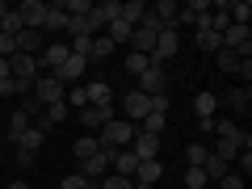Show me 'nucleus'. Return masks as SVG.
<instances>
[{
  "mask_svg": "<svg viewBox=\"0 0 252 189\" xmlns=\"http://www.w3.org/2000/svg\"><path fill=\"white\" fill-rule=\"evenodd\" d=\"M215 135H219V143H215V156H219V160H227V164H231V160H235L240 152H248V147H252V139L244 135L240 126L231 122V118L215 122Z\"/></svg>",
  "mask_w": 252,
  "mask_h": 189,
  "instance_id": "obj_1",
  "label": "nucleus"
},
{
  "mask_svg": "<svg viewBox=\"0 0 252 189\" xmlns=\"http://www.w3.org/2000/svg\"><path fill=\"white\" fill-rule=\"evenodd\" d=\"M97 143H101V152H122V147H130L135 143V122H126V118H109L105 126H101V135H97Z\"/></svg>",
  "mask_w": 252,
  "mask_h": 189,
  "instance_id": "obj_2",
  "label": "nucleus"
},
{
  "mask_svg": "<svg viewBox=\"0 0 252 189\" xmlns=\"http://www.w3.org/2000/svg\"><path fill=\"white\" fill-rule=\"evenodd\" d=\"M160 30H164V26L152 17V13H147V17L135 26V34H130V46H135L139 55H152V51H156V38H160Z\"/></svg>",
  "mask_w": 252,
  "mask_h": 189,
  "instance_id": "obj_3",
  "label": "nucleus"
},
{
  "mask_svg": "<svg viewBox=\"0 0 252 189\" xmlns=\"http://www.w3.org/2000/svg\"><path fill=\"white\" fill-rule=\"evenodd\" d=\"M181 51V34L177 30H160V38H156V51H152V67H164V63H172Z\"/></svg>",
  "mask_w": 252,
  "mask_h": 189,
  "instance_id": "obj_4",
  "label": "nucleus"
},
{
  "mask_svg": "<svg viewBox=\"0 0 252 189\" xmlns=\"http://www.w3.org/2000/svg\"><path fill=\"white\" fill-rule=\"evenodd\" d=\"M219 38H223V46H227V51H235L240 59H252V30L248 26H227Z\"/></svg>",
  "mask_w": 252,
  "mask_h": 189,
  "instance_id": "obj_5",
  "label": "nucleus"
},
{
  "mask_svg": "<svg viewBox=\"0 0 252 189\" xmlns=\"http://www.w3.org/2000/svg\"><path fill=\"white\" fill-rule=\"evenodd\" d=\"M30 93H34V97L42 101V109H46V105H55V101H63V93H67V89H63L51 72H38V80H34V89H30Z\"/></svg>",
  "mask_w": 252,
  "mask_h": 189,
  "instance_id": "obj_6",
  "label": "nucleus"
},
{
  "mask_svg": "<svg viewBox=\"0 0 252 189\" xmlns=\"http://www.w3.org/2000/svg\"><path fill=\"white\" fill-rule=\"evenodd\" d=\"M84 72H89V59H84V55H67V63H63V67H55L51 76H55V80L63 84V89H72V84L80 80Z\"/></svg>",
  "mask_w": 252,
  "mask_h": 189,
  "instance_id": "obj_7",
  "label": "nucleus"
},
{
  "mask_svg": "<svg viewBox=\"0 0 252 189\" xmlns=\"http://www.w3.org/2000/svg\"><path fill=\"white\" fill-rule=\"evenodd\" d=\"M147 109H152V97H143V93H126V97H122V114H126V122H143V118H147Z\"/></svg>",
  "mask_w": 252,
  "mask_h": 189,
  "instance_id": "obj_8",
  "label": "nucleus"
},
{
  "mask_svg": "<svg viewBox=\"0 0 252 189\" xmlns=\"http://www.w3.org/2000/svg\"><path fill=\"white\" fill-rule=\"evenodd\" d=\"M139 93H143V97H160V93H168V72H164V67H147V72L139 76Z\"/></svg>",
  "mask_w": 252,
  "mask_h": 189,
  "instance_id": "obj_9",
  "label": "nucleus"
},
{
  "mask_svg": "<svg viewBox=\"0 0 252 189\" xmlns=\"http://www.w3.org/2000/svg\"><path fill=\"white\" fill-rule=\"evenodd\" d=\"M67 42H51V46H42V55H38V72H55V67H63L67 63Z\"/></svg>",
  "mask_w": 252,
  "mask_h": 189,
  "instance_id": "obj_10",
  "label": "nucleus"
},
{
  "mask_svg": "<svg viewBox=\"0 0 252 189\" xmlns=\"http://www.w3.org/2000/svg\"><path fill=\"white\" fill-rule=\"evenodd\" d=\"M9 72H13V80L34 84L38 80V59H34V55H13V59H9Z\"/></svg>",
  "mask_w": 252,
  "mask_h": 189,
  "instance_id": "obj_11",
  "label": "nucleus"
},
{
  "mask_svg": "<svg viewBox=\"0 0 252 189\" xmlns=\"http://www.w3.org/2000/svg\"><path fill=\"white\" fill-rule=\"evenodd\" d=\"M109 164H114V156H109V152H97V156H89V160L80 164V177H89L93 185H97L101 177H109Z\"/></svg>",
  "mask_w": 252,
  "mask_h": 189,
  "instance_id": "obj_12",
  "label": "nucleus"
},
{
  "mask_svg": "<svg viewBox=\"0 0 252 189\" xmlns=\"http://www.w3.org/2000/svg\"><path fill=\"white\" fill-rule=\"evenodd\" d=\"M130 152L139 156V160H160V139L156 135H143L135 126V143H130Z\"/></svg>",
  "mask_w": 252,
  "mask_h": 189,
  "instance_id": "obj_13",
  "label": "nucleus"
},
{
  "mask_svg": "<svg viewBox=\"0 0 252 189\" xmlns=\"http://www.w3.org/2000/svg\"><path fill=\"white\" fill-rule=\"evenodd\" d=\"M21 21H26V30H42V17H46V4L42 0H21L17 4Z\"/></svg>",
  "mask_w": 252,
  "mask_h": 189,
  "instance_id": "obj_14",
  "label": "nucleus"
},
{
  "mask_svg": "<svg viewBox=\"0 0 252 189\" xmlns=\"http://www.w3.org/2000/svg\"><path fill=\"white\" fill-rule=\"evenodd\" d=\"M13 42H17V55H42V30H21L17 38H13Z\"/></svg>",
  "mask_w": 252,
  "mask_h": 189,
  "instance_id": "obj_15",
  "label": "nucleus"
},
{
  "mask_svg": "<svg viewBox=\"0 0 252 189\" xmlns=\"http://www.w3.org/2000/svg\"><path fill=\"white\" fill-rule=\"evenodd\" d=\"M76 118H80L89 130H101V126L109 122V105H84V109H76Z\"/></svg>",
  "mask_w": 252,
  "mask_h": 189,
  "instance_id": "obj_16",
  "label": "nucleus"
},
{
  "mask_svg": "<svg viewBox=\"0 0 252 189\" xmlns=\"http://www.w3.org/2000/svg\"><path fill=\"white\" fill-rule=\"evenodd\" d=\"M160 177H164V164L160 160H139V168H135L130 181H139V185H156Z\"/></svg>",
  "mask_w": 252,
  "mask_h": 189,
  "instance_id": "obj_17",
  "label": "nucleus"
},
{
  "mask_svg": "<svg viewBox=\"0 0 252 189\" xmlns=\"http://www.w3.org/2000/svg\"><path fill=\"white\" fill-rule=\"evenodd\" d=\"M135 168H139V156L130 152V147L114 152V177H135Z\"/></svg>",
  "mask_w": 252,
  "mask_h": 189,
  "instance_id": "obj_18",
  "label": "nucleus"
},
{
  "mask_svg": "<svg viewBox=\"0 0 252 189\" xmlns=\"http://www.w3.org/2000/svg\"><path fill=\"white\" fill-rule=\"evenodd\" d=\"M42 30H46V34H59V30H67V13H63V4H46Z\"/></svg>",
  "mask_w": 252,
  "mask_h": 189,
  "instance_id": "obj_19",
  "label": "nucleus"
},
{
  "mask_svg": "<svg viewBox=\"0 0 252 189\" xmlns=\"http://www.w3.org/2000/svg\"><path fill=\"white\" fill-rule=\"evenodd\" d=\"M130 34H135V26H126L122 17H118V21H109V26H105V38H109L114 46H130Z\"/></svg>",
  "mask_w": 252,
  "mask_h": 189,
  "instance_id": "obj_20",
  "label": "nucleus"
},
{
  "mask_svg": "<svg viewBox=\"0 0 252 189\" xmlns=\"http://www.w3.org/2000/svg\"><path fill=\"white\" fill-rule=\"evenodd\" d=\"M202 172H206V181H223L227 172H231V164H227V160H219V156L210 152V156H206V164H202Z\"/></svg>",
  "mask_w": 252,
  "mask_h": 189,
  "instance_id": "obj_21",
  "label": "nucleus"
},
{
  "mask_svg": "<svg viewBox=\"0 0 252 189\" xmlns=\"http://www.w3.org/2000/svg\"><path fill=\"white\" fill-rule=\"evenodd\" d=\"M101 152V143H97V139H93V135H80V139H76V143H72V156H76V160H89V156H97Z\"/></svg>",
  "mask_w": 252,
  "mask_h": 189,
  "instance_id": "obj_22",
  "label": "nucleus"
},
{
  "mask_svg": "<svg viewBox=\"0 0 252 189\" xmlns=\"http://www.w3.org/2000/svg\"><path fill=\"white\" fill-rule=\"evenodd\" d=\"M227 105H231V109H240V114H248V105H252V89H248V84L231 89V93H227Z\"/></svg>",
  "mask_w": 252,
  "mask_h": 189,
  "instance_id": "obj_23",
  "label": "nucleus"
},
{
  "mask_svg": "<svg viewBox=\"0 0 252 189\" xmlns=\"http://www.w3.org/2000/svg\"><path fill=\"white\" fill-rule=\"evenodd\" d=\"M193 109H198V118H210V122H215L219 97H215V93H198V97H193Z\"/></svg>",
  "mask_w": 252,
  "mask_h": 189,
  "instance_id": "obj_24",
  "label": "nucleus"
},
{
  "mask_svg": "<svg viewBox=\"0 0 252 189\" xmlns=\"http://www.w3.org/2000/svg\"><path fill=\"white\" fill-rule=\"evenodd\" d=\"M143 17H147V4H143V0H126V4H122V21H126V26H139Z\"/></svg>",
  "mask_w": 252,
  "mask_h": 189,
  "instance_id": "obj_25",
  "label": "nucleus"
},
{
  "mask_svg": "<svg viewBox=\"0 0 252 189\" xmlns=\"http://www.w3.org/2000/svg\"><path fill=\"white\" fill-rule=\"evenodd\" d=\"M227 17H231V26H248V21H252V4H248V0H231Z\"/></svg>",
  "mask_w": 252,
  "mask_h": 189,
  "instance_id": "obj_26",
  "label": "nucleus"
},
{
  "mask_svg": "<svg viewBox=\"0 0 252 189\" xmlns=\"http://www.w3.org/2000/svg\"><path fill=\"white\" fill-rule=\"evenodd\" d=\"M21 30H26V21H21V13H17V9H9V13H4V17H0V34L17 38Z\"/></svg>",
  "mask_w": 252,
  "mask_h": 189,
  "instance_id": "obj_27",
  "label": "nucleus"
},
{
  "mask_svg": "<svg viewBox=\"0 0 252 189\" xmlns=\"http://www.w3.org/2000/svg\"><path fill=\"white\" fill-rule=\"evenodd\" d=\"M89 105H109V101H114V93H109V84L105 80H97V84H89Z\"/></svg>",
  "mask_w": 252,
  "mask_h": 189,
  "instance_id": "obj_28",
  "label": "nucleus"
},
{
  "mask_svg": "<svg viewBox=\"0 0 252 189\" xmlns=\"http://www.w3.org/2000/svg\"><path fill=\"white\" fill-rule=\"evenodd\" d=\"M215 63H219V72H227V76H231V72H240V55H235V51H227V46H223V51H219L215 55Z\"/></svg>",
  "mask_w": 252,
  "mask_h": 189,
  "instance_id": "obj_29",
  "label": "nucleus"
},
{
  "mask_svg": "<svg viewBox=\"0 0 252 189\" xmlns=\"http://www.w3.org/2000/svg\"><path fill=\"white\" fill-rule=\"evenodd\" d=\"M164 126H168V118H164V114H147L143 122H139V130H143V135H156V139H160V135H164Z\"/></svg>",
  "mask_w": 252,
  "mask_h": 189,
  "instance_id": "obj_30",
  "label": "nucleus"
},
{
  "mask_svg": "<svg viewBox=\"0 0 252 189\" xmlns=\"http://www.w3.org/2000/svg\"><path fill=\"white\" fill-rule=\"evenodd\" d=\"M206 156H210L206 143H189V147H185V164H189V168H202V164H206Z\"/></svg>",
  "mask_w": 252,
  "mask_h": 189,
  "instance_id": "obj_31",
  "label": "nucleus"
},
{
  "mask_svg": "<svg viewBox=\"0 0 252 189\" xmlns=\"http://www.w3.org/2000/svg\"><path fill=\"white\" fill-rule=\"evenodd\" d=\"M147 67H152V55H139V51L126 55V72H130V76H143Z\"/></svg>",
  "mask_w": 252,
  "mask_h": 189,
  "instance_id": "obj_32",
  "label": "nucleus"
},
{
  "mask_svg": "<svg viewBox=\"0 0 252 189\" xmlns=\"http://www.w3.org/2000/svg\"><path fill=\"white\" fill-rule=\"evenodd\" d=\"M198 46H202L206 55H219V51H223V38H219L215 30H202V34H198Z\"/></svg>",
  "mask_w": 252,
  "mask_h": 189,
  "instance_id": "obj_33",
  "label": "nucleus"
},
{
  "mask_svg": "<svg viewBox=\"0 0 252 189\" xmlns=\"http://www.w3.org/2000/svg\"><path fill=\"white\" fill-rule=\"evenodd\" d=\"M46 122H51V126H59V122H67V118H72V109H67V105H63V101H55V105H46Z\"/></svg>",
  "mask_w": 252,
  "mask_h": 189,
  "instance_id": "obj_34",
  "label": "nucleus"
},
{
  "mask_svg": "<svg viewBox=\"0 0 252 189\" xmlns=\"http://www.w3.org/2000/svg\"><path fill=\"white\" fill-rule=\"evenodd\" d=\"M109 51H114V42H109L105 34H97V38H93V51H89V63L93 59H109Z\"/></svg>",
  "mask_w": 252,
  "mask_h": 189,
  "instance_id": "obj_35",
  "label": "nucleus"
},
{
  "mask_svg": "<svg viewBox=\"0 0 252 189\" xmlns=\"http://www.w3.org/2000/svg\"><path fill=\"white\" fill-rule=\"evenodd\" d=\"M206 185H210V181H206L202 168H185V185H181V189H206Z\"/></svg>",
  "mask_w": 252,
  "mask_h": 189,
  "instance_id": "obj_36",
  "label": "nucleus"
},
{
  "mask_svg": "<svg viewBox=\"0 0 252 189\" xmlns=\"http://www.w3.org/2000/svg\"><path fill=\"white\" fill-rule=\"evenodd\" d=\"M67 51H72V55H84V59H89V51H93V38H89V34H76L72 42H67Z\"/></svg>",
  "mask_w": 252,
  "mask_h": 189,
  "instance_id": "obj_37",
  "label": "nucleus"
},
{
  "mask_svg": "<svg viewBox=\"0 0 252 189\" xmlns=\"http://www.w3.org/2000/svg\"><path fill=\"white\" fill-rule=\"evenodd\" d=\"M89 185H93V181L80 177V172H72V177H63V181H59V189H89Z\"/></svg>",
  "mask_w": 252,
  "mask_h": 189,
  "instance_id": "obj_38",
  "label": "nucleus"
},
{
  "mask_svg": "<svg viewBox=\"0 0 252 189\" xmlns=\"http://www.w3.org/2000/svg\"><path fill=\"white\" fill-rule=\"evenodd\" d=\"M215 185H219V189H244V177H240V172H227V177L215 181Z\"/></svg>",
  "mask_w": 252,
  "mask_h": 189,
  "instance_id": "obj_39",
  "label": "nucleus"
},
{
  "mask_svg": "<svg viewBox=\"0 0 252 189\" xmlns=\"http://www.w3.org/2000/svg\"><path fill=\"white\" fill-rule=\"evenodd\" d=\"M13 55H17V42L9 34H0V59H13Z\"/></svg>",
  "mask_w": 252,
  "mask_h": 189,
  "instance_id": "obj_40",
  "label": "nucleus"
},
{
  "mask_svg": "<svg viewBox=\"0 0 252 189\" xmlns=\"http://www.w3.org/2000/svg\"><path fill=\"white\" fill-rule=\"evenodd\" d=\"M147 114H164L168 118V93H160V97H152V109Z\"/></svg>",
  "mask_w": 252,
  "mask_h": 189,
  "instance_id": "obj_41",
  "label": "nucleus"
},
{
  "mask_svg": "<svg viewBox=\"0 0 252 189\" xmlns=\"http://www.w3.org/2000/svg\"><path fill=\"white\" fill-rule=\"evenodd\" d=\"M13 160H17V168H34L38 156H34V152H21V147H17V156H13Z\"/></svg>",
  "mask_w": 252,
  "mask_h": 189,
  "instance_id": "obj_42",
  "label": "nucleus"
},
{
  "mask_svg": "<svg viewBox=\"0 0 252 189\" xmlns=\"http://www.w3.org/2000/svg\"><path fill=\"white\" fill-rule=\"evenodd\" d=\"M235 160H240V177H248V172H252V152H240V156H235Z\"/></svg>",
  "mask_w": 252,
  "mask_h": 189,
  "instance_id": "obj_43",
  "label": "nucleus"
},
{
  "mask_svg": "<svg viewBox=\"0 0 252 189\" xmlns=\"http://www.w3.org/2000/svg\"><path fill=\"white\" fill-rule=\"evenodd\" d=\"M235 76H240V80H252V59H244V63H240V72H235Z\"/></svg>",
  "mask_w": 252,
  "mask_h": 189,
  "instance_id": "obj_44",
  "label": "nucleus"
},
{
  "mask_svg": "<svg viewBox=\"0 0 252 189\" xmlns=\"http://www.w3.org/2000/svg\"><path fill=\"white\" fill-rule=\"evenodd\" d=\"M9 189H30V185H26V181H9Z\"/></svg>",
  "mask_w": 252,
  "mask_h": 189,
  "instance_id": "obj_45",
  "label": "nucleus"
},
{
  "mask_svg": "<svg viewBox=\"0 0 252 189\" xmlns=\"http://www.w3.org/2000/svg\"><path fill=\"white\" fill-rule=\"evenodd\" d=\"M4 13H9V4H4V0H0V17H4Z\"/></svg>",
  "mask_w": 252,
  "mask_h": 189,
  "instance_id": "obj_46",
  "label": "nucleus"
},
{
  "mask_svg": "<svg viewBox=\"0 0 252 189\" xmlns=\"http://www.w3.org/2000/svg\"><path fill=\"white\" fill-rule=\"evenodd\" d=\"M0 152H4V130H0Z\"/></svg>",
  "mask_w": 252,
  "mask_h": 189,
  "instance_id": "obj_47",
  "label": "nucleus"
},
{
  "mask_svg": "<svg viewBox=\"0 0 252 189\" xmlns=\"http://www.w3.org/2000/svg\"><path fill=\"white\" fill-rule=\"evenodd\" d=\"M89 189H101V185H89Z\"/></svg>",
  "mask_w": 252,
  "mask_h": 189,
  "instance_id": "obj_48",
  "label": "nucleus"
},
{
  "mask_svg": "<svg viewBox=\"0 0 252 189\" xmlns=\"http://www.w3.org/2000/svg\"><path fill=\"white\" fill-rule=\"evenodd\" d=\"M156 189H160V185H156Z\"/></svg>",
  "mask_w": 252,
  "mask_h": 189,
  "instance_id": "obj_49",
  "label": "nucleus"
}]
</instances>
